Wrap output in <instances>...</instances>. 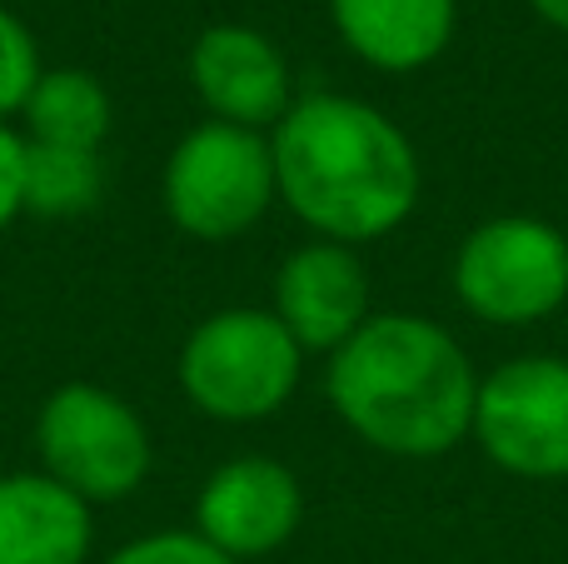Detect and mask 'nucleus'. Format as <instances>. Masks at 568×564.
Listing matches in <instances>:
<instances>
[{"mask_svg": "<svg viewBox=\"0 0 568 564\" xmlns=\"http://www.w3.org/2000/svg\"><path fill=\"white\" fill-rule=\"evenodd\" d=\"M529 10L554 30H568V0H529Z\"/></svg>", "mask_w": 568, "mask_h": 564, "instance_id": "obj_18", "label": "nucleus"}, {"mask_svg": "<svg viewBox=\"0 0 568 564\" xmlns=\"http://www.w3.org/2000/svg\"><path fill=\"white\" fill-rule=\"evenodd\" d=\"M344 50L384 75H414L449 50L459 0H329Z\"/></svg>", "mask_w": 568, "mask_h": 564, "instance_id": "obj_11", "label": "nucleus"}, {"mask_svg": "<svg viewBox=\"0 0 568 564\" xmlns=\"http://www.w3.org/2000/svg\"><path fill=\"white\" fill-rule=\"evenodd\" d=\"M95 520L80 495L45 475H0V564H85Z\"/></svg>", "mask_w": 568, "mask_h": 564, "instance_id": "obj_12", "label": "nucleus"}, {"mask_svg": "<svg viewBox=\"0 0 568 564\" xmlns=\"http://www.w3.org/2000/svg\"><path fill=\"white\" fill-rule=\"evenodd\" d=\"M339 425L394 460H439L474 430L479 370L469 350L429 315H369L324 370Z\"/></svg>", "mask_w": 568, "mask_h": 564, "instance_id": "obj_2", "label": "nucleus"}, {"mask_svg": "<svg viewBox=\"0 0 568 564\" xmlns=\"http://www.w3.org/2000/svg\"><path fill=\"white\" fill-rule=\"evenodd\" d=\"M110 125H115V100L95 70L80 66H45L20 110V135L30 145L100 150L110 140Z\"/></svg>", "mask_w": 568, "mask_h": 564, "instance_id": "obj_13", "label": "nucleus"}, {"mask_svg": "<svg viewBox=\"0 0 568 564\" xmlns=\"http://www.w3.org/2000/svg\"><path fill=\"white\" fill-rule=\"evenodd\" d=\"M36 455L55 485L90 510L130 500L150 480L155 445L150 425L120 390L95 380H65L36 410Z\"/></svg>", "mask_w": 568, "mask_h": 564, "instance_id": "obj_4", "label": "nucleus"}, {"mask_svg": "<svg viewBox=\"0 0 568 564\" xmlns=\"http://www.w3.org/2000/svg\"><path fill=\"white\" fill-rule=\"evenodd\" d=\"M469 440L514 480H568V360L519 355L479 375Z\"/></svg>", "mask_w": 568, "mask_h": 564, "instance_id": "obj_7", "label": "nucleus"}, {"mask_svg": "<svg viewBox=\"0 0 568 564\" xmlns=\"http://www.w3.org/2000/svg\"><path fill=\"white\" fill-rule=\"evenodd\" d=\"M160 200L180 235L230 245L280 205L270 135L200 120L175 140L160 170Z\"/></svg>", "mask_w": 568, "mask_h": 564, "instance_id": "obj_5", "label": "nucleus"}, {"mask_svg": "<svg viewBox=\"0 0 568 564\" xmlns=\"http://www.w3.org/2000/svg\"><path fill=\"white\" fill-rule=\"evenodd\" d=\"M26 215V135L0 120V235Z\"/></svg>", "mask_w": 568, "mask_h": 564, "instance_id": "obj_17", "label": "nucleus"}, {"mask_svg": "<svg viewBox=\"0 0 568 564\" xmlns=\"http://www.w3.org/2000/svg\"><path fill=\"white\" fill-rule=\"evenodd\" d=\"M180 395L220 425H260L280 415L304 380V350L270 305H230L185 335L175 360Z\"/></svg>", "mask_w": 568, "mask_h": 564, "instance_id": "obj_3", "label": "nucleus"}, {"mask_svg": "<svg viewBox=\"0 0 568 564\" xmlns=\"http://www.w3.org/2000/svg\"><path fill=\"white\" fill-rule=\"evenodd\" d=\"M45 75V60H40L36 30L16 16L10 6H0V120L20 115L36 90V80Z\"/></svg>", "mask_w": 568, "mask_h": 564, "instance_id": "obj_15", "label": "nucleus"}, {"mask_svg": "<svg viewBox=\"0 0 568 564\" xmlns=\"http://www.w3.org/2000/svg\"><path fill=\"white\" fill-rule=\"evenodd\" d=\"M105 564H235L195 530H150L130 545L110 550Z\"/></svg>", "mask_w": 568, "mask_h": 564, "instance_id": "obj_16", "label": "nucleus"}, {"mask_svg": "<svg viewBox=\"0 0 568 564\" xmlns=\"http://www.w3.org/2000/svg\"><path fill=\"white\" fill-rule=\"evenodd\" d=\"M280 200L314 240L369 245L414 215L424 190L419 150L399 120L344 90L294 95L270 130Z\"/></svg>", "mask_w": 568, "mask_h": 564, "instance_id": "obj_1", "label": "nucleus"}, {"mask_svg": "<svg viewBox=\"0 0 568 564\" xmlns=\"http://www.w3.org/2000/svg\"><path fill=\"white\" fill-rule=\"evenodd\" d=\"M449 280L484 325H539L568 300V235L544 215H494L459 240Z\"/></svg>", "mask_w": 568, "mask_h": 564, "instance_id": "obj_6", "label": "nucleus"}, {"mask_svg": "<svg viewBox=\"0 0 568 564\" xmlns=\"http://www.w3.org/2000/svg\"><path fill=\"white\" fill-rule=\"evenodd\" d=\"M270 310L304 355H334L374 315L369 265L354 245L304 240L300 250L280 260L275 285H270Z\"/></svg>", "mask_w": 568, "mask_h": 564, "instance_id": "obj_10", "label": "nucleus"}, {"mask_svg": "<svg viewBox=\"0 0 568 564\" xmlns=\"http://www.w3.org/2000/svg\"><path fill=\"white\" fill-rule=\"evenodd\" d=\"M105 200V160L100 150H60L26 140V215L75 220Z\"/></svg>", "mask_w": 568, "mask_h": 564, "instance_id": "obj_14", "label": "nucleus"}, {"mask_svg": "<svg viewBox=\"0 0 568 564\" xmlns=\"http://www.w3.org/2000/svg\"><path fill=\"white\" fill-rule=\"evenodd\" d=\"M185 75L205 115L220 125L270 135L284 120V110L294 105V70L284 50L245 20H220V26L200 30Z\"/></svg>", "mask_w": 568, "mask_h": 564, "instance_id": "obj_9", "label": "nucleus"}, {"mask_svg": "<svg viewBox=\"0 0 568 564\" xmlns=\"http://www.w3.org/2000/svg\"><path fill=\"white\" fill-rule=\"evenodd\" d=\"M304 520V490L284 460L270 455H235L205 475L195 495L190 530L205 535L220 555L235 564L265 560L294 540Z\"/></svg>", "mask_w": 568, "mask_h": 564, "instance_id": "obj_8", "label": "nucleus"}]
</instances>
